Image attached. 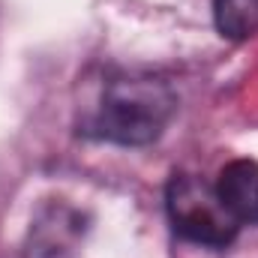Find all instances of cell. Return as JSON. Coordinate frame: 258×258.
I'll return each instance as SVG.
<instances>
[{"label":"cell","instance_id":"cell-1","mask_svg":"<svg viewBox=\"0 0 258 258\" xmlns=\"http://www.w3.org/2000/svg\"><path fill=\"white\" fill-rule=\"evenodd\" d=\"M174 114V93L153 78L111 81L93 117V132L114 144H150Z\"/></svg>","mask_w":258,"mask_h":258},{"label":"cell","instance_id":"cell-2","mask_svg":"<svg viewBox=\"0 0 258 258\" xmlns=\"http://www.w3.org/2000/svg\"><path fill=\"white\" fill-rule=\"evenodd\" d=\"M165 204H168V219L174 231L204 246H228L240 228V222L222 204L216 186L198 180L192 174H177L168 183Z\"/></svg>","mask_w":258,"mask_h":258},{"label":"cell","instance_id":"cell-3","mask_svg":"<svg viewBox=\"0 0 258 258\" xmlns=\"http://www.w3.org/2000/svg\"><path fill=\"white\" fill-rule=\"evenodd\" d=\"M216 192L228 213L243 225H258V162L252 159H234L219 171Z\"/></svg>","mask_w":258,"mask_h":258},{"label":"cell","instance_id":"cell-4","mask_svg":"<svg viewBox=\"0 0 258 258\" xmlns=\"http://www.w3.org/2000/svg\"><path fill=\"white\" fill-rule=\"evenodd\" d=\"M216 27L228 39H249L258 33V0H216Z\"/></svg>","mask_w":258,"mask_h":258}]
</instances>
